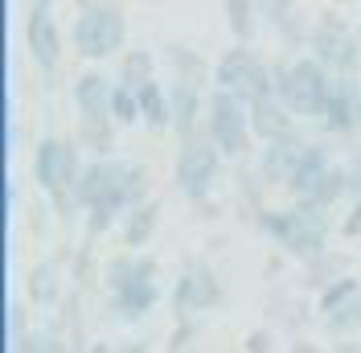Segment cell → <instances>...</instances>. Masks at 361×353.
Listing matches in <instances>:
<instances>
[{"instance_id": "6da1fadb", "label": "cell", "mask_w": 361, "mask_h": 353, "mask_svg": "<svg viewBox=\"0 0 361 353\" xmlns=\"http://www.w3.org/2000/svg\"><path fill=\"white\" fill-rule=\"evenodd\" d=\"M259 226H263L283 251H292L300 259H312V255H320V246L329 239L333 218H329V210L316 205V201H295L288 210H267V214L259 218Z\"/></svg>"}, {"instance_id": "7a4b0ae2", "label": "cell", "mask_w": 361, "mask_h": 353, "mask_svg": "<svg viewBox=\"0 0 361 353\" xmlns=\"http://www.w3.org/2000/svg\"><path fill=\"white\" fill-rule=\"evenodd\" d=\"M205 140L222 156H238L250 148V107L230 90H209L205 99Z\"/></svg>"}, {"instance_id": "3957f363", "label": "cell", "mask_w": 361, "mask_h": 353, "mask_svg": "<svg viewBox=\"0 0 361 353\" xmlns=\"http://www.w3.org/2000/svg\"><path fill=\"white\" fill-rule=\"evenodd\" d=\"M128 21H123V8L119 4H103V0H90L78 8L74 17V45L87 54V58H107L123 45Z\"/></svg>"}, {"instance_id": "277c9868", "label": "cell", "mask_w": 361, "mask_h": 353, "mask_svg": "<svg viewBox=\"0 0 361 353\" xmlns=\"http://www.w3.org/2000/svg\"><path fill=\"white\" fill-rule=\"evenodd\" d=\"M329 90H333V78H329V70L320 66L316 58H295V62H288L283 107L292 111V115H304V119H324Z\"/></svg>"}, {"instance_id": "5b68a950", "label": "cell", "mask_w": 361, "mask_h": 353, "mask_svg": "<svg viewBox=\"0 0 361 353\" xmlns=\"http://www.w3.org/2000/svg\"><path fill=\"white\" fill-rule=\"evenodd\" d=\"M308 45H312V58L324 70L357 74L361 45H357V33L345 29V21H337V17H320V21L312 25V33H308Z\"/></svg>"}, {"instance_id": "8992f818", "label": "cell", "mask_w": 361, "mask_h": 353, "mask_svg": "<svg viewBox=\"0 0 361 353\" xmlns=\"http://www.w3.org/2000/svg\"><path fill=\"white\" fill-rule=\"evenodd\" d=\"M78 173H82V164H78V148L70 140H42L37 144V152H33V176H37V185L49 198L74 189Z\"/></svg>"}, {"instance_id": "52a82bcc", "label": "cell", "mask_w": 361, "mask_h": 353, "mask_svg": "<svg viewBox=\"0 0 361 353\" xmlns=\"http://www.w3.org/2000/svg\"><path fill=\"white\" fill-rule=\"evenodd\" d=\"M218 148L205 140V136H197L193 144H185L177 156V185L180 193L189 201H202L205 193H209V185H214V173H218Z\"/></svg>"}, {"instance_id": "ba28073f", "label": "cell", "mask_w": 361, "mask_h": 353, "mask_svg": "<svg viewBox=\"0 0 361 353\" xmlns=\"http://www.w3.org/2000/svg\"><path fill=\"white\" fill-rule=\"evenodd\" d=\"M218 296H222V287L214 280V271L202 259H193V263L185 267V275L177 280V287H173V309L177 312H205V309L218 304Z\"/></svg>"}, {"instance_id": "9c48e42d", "label": "cell", "mask_w": 361, "mask_h": 353, "mask_svg": "<svg viewBox=\"0 0 361 353\" xmlns=\"http://www.w3.org/2000/svg\"><path fill=\"white\" fill-rule=\"evenodd\" d=\"M25 45H29V54H33V62L42 70H54L58 66V25H54V13L45 8V4H33L29 8V17H25Z\"/></svg>"}, {"instance_id": "30bf717a", "label": "cell", "mask_w": 361, "mask_h": 353, "mask_svg": "<svg viewBox=\"0 0 361 353\" xmlns=\"http://www.w3.org/2000/svg\"><path fill=\"white\" fill-rule=\"evenodd\" d=\"M357 74H337L333 90H329V107H324V128L329 132H353L357 128Z\"/></svg>"}, {"instance_id": "8fae6325", "label": "cell", "mask_w": 361, "mask_h": 353, "mask_svg": "<svg viewBox=\"0 0 361 353\" xmlns=\"http://www.w3.org/2000/svg\"><path fill=\"white\" fill-rule=\"evenodd\" d=\"M304 148H308V140H300V132L283 136V140H271L267 148H263V156H259V176L267 185H288Z\"/></svg>"}, {"instance_id": "7c38bea8", "label": "cell", "mask_w": 361, "mask_h": 353, "mask_svg": "<svg viewBox=\"0 0 361 353\" xmlns=\"http://www.w3.org/2000/svg\"><path fill=\"white\" fill-rule=\"evenodd\" d=\"M111 300L123 316H140V312L152 309V304H157V259H144L140 275H135L128 287L111 292Z\"/></svg>"}, {"instance_id": "4fadbf2b", "label": "cell", "mask_w": 361, "mask_h": 353, "mask_svg": "<svg viewBox=\"0 0 361 353\" xmlns=\"http://www.w3.org/2000/svg\"><path fill=\"white\" fill-rule=\"evenodd\" d=\"M329 169H333V156H329V148H324V144H308V148L300 152V164H295L292 181H288V193H292L295 201L312 198L316 181L329 173Z\"/></svg>"}, {"instance_id": "5bb4252c", "label": "cell", "mask_w": 361, "mask_h": 353, "mask_svg": "<svg viewBox=\"0 0 361 353\" xmlns=\"http://www.w3.org/2000/svg\"><path fill=\"white\" fill-rule=\"evenodd\" d=\"M111 83H107V74H99V70H82L78 78H74V103L82 111V119H94V115H111Z\"/></svg>"}, {"instance_id": "9a60e30c", "label": "cell", "mask_w": 361, "mask_h": 353, "mask_svg": "<svg viewBox=\"0 0 361 353\" xmlns=\"http://www.w3.org/2000/svg\"><path fill=\"white\" fill-rule=\"evenodd\" d=\"M250 136L259 140H283V136H295V124H292V111L283 107L279 99H263L250 107Z\"/></svg>"}, {"instance_id": "2e32d148", "label": "cell", "mask_w": 361, "mask_h": 353, "mask_svg": "<svg viewBox=\"0 0 361 353\" xmlns=\"http://www.w3.org/2000/svg\"><path fill=\"white\" fill-rule=\"evenodd\" d=\"M169 111H173V128L185 144L197 140V119H202V99H197V87H185V83H173L169 90Z\"/></svg>"}, {"instance_id": "e0dca14e", "label": "cell", "mask_w": 361, "mask_h": 353, "mask_svg": "<svg viewBox=\"0 0 361 353\" xmlns=\"http://www.w3.org/2000/svg\"><path fill=\"white\" fill-rule=\"evenodd\" d=\"M255 54H250L247 45H234V49H226L222 58H218V66H214V90H234L247 83V74L255 70Z\"/></svg>"}, {"instance_id": "ac0fdd59", "label": "cell", "mask_w": 361, "mask_h": 353, "mask_svg": "<svg viewBox=\"0 0 361 353\" xmlns=\"http://www.w3.org/2000/svg\"><path fill=\"white\" fill-rule=\"evenodd\" d=\"M157 78H152V58H148V49H128L123 58H119V87L128 90H140L152 87Z\"/></svg>"}, {"instance_id": "d6986e66", "label": "cell", "mask_w": 361, "mask_h": 353, "mask_svg": "<svg viewBox=\"0 0 361 353\" xmlns=\"http://www.w3.org/2000/svg\"><path fill=\"white\" fill-rule=\"evenodd\" d=\"M111 128H115L111 115L78 119V140H82V148L94 152V160H107V152H111Z\"/></svg>"}, {"instance_id": "ffe728a7", "label": "cell", "mask_w": 361, "mask_h": 353, "mask_svg": "<svg viewBox=\"0 0 361 353\" xmlns=\"http://www.w3.org/2000/svg\"><path fill=\"white\" fill-rule=\"evenodd\" d=\"M140 119H148V128H173V111H169V90L152 83L140 90Z\"/></svg>"}, {"instance_id": "44dd1931", "label": "cell", "mask_w": 361, "mask_h": 353, "mask_svg": "<svg viewBox=\"0 0 361 353\" xmlns=\"http://www.w3.org/2000/svg\"><path fill=\"white\" fill-rule=\"evenodd\" d=\"M157 214H160L157 201L135 205L132 214L123 218V246H144V243H148V234L157 230Z\"/></svg>"}, {"instance_id": "7402d4cb", "label": "cell", "mask_w": 361, "mask_h": 353, "mask_svg": "<svg viewBox=\"0 0 361 353\" xmlns=\"http://www.w3.org/2000/svg\"><path fill=\"white\" fill-rule=\"evenodd\" d=\"M164 58H169V66L177 70V83H185V87H197L205 78V66L193 49H185V45H164Z\"/></svg>"}, {"instance_id": "603a6c76", "label": "cell", "mask_w": 361, "mask_h": 353, "mask_svg": "<svg viewBox=\"0 0 361 353\" xmlns=\"http://www.w3.org/2000/svg\"><path fill=\"white\" fill-rule=\"evenodd\" d=\"M345 193H349V169H345V164H333L329 173L316 181L312 198H304V201H316V205H324V210H329V205H333V201H341Z\"/></svg>"}, {"instance_id": "cb8c5ba5", "label": "cell", "mask_w": 361, "mask_h": 353, "mask_svg": "<svg viewBox=\"0 0 361 353\" xmlns=\"http://www.w3.org/2000/svg\"><path fill=\"white\" fill-rule=\"evenodd\" d=\"M29 300H37V304H54L58 300V267L54 263H37L29 271Z\"/></svg>"}, {"instance_id": "d4e9b609", "label": "cell", "mask_w": 361, "mask_h": 353, "mask_svg": "<svg viewBox=\"0 0 361 353\" xmlns=\"http://www.w3.org/2000/svg\"><path fill=\"white\" fill-rule=\"evenodd\" d=\"M349 300H357V280H353V275H341V280H333V284L320 292V312L333 316V312L345 309Z\"/></svg>"}, {"instance_id": "484cf974", "label": "cell", "mask_w": 361, "mask_h": 353, "mask_svg": "<svg viewBox=\"0 0 361 353\" xmlns=\"http://www.w3.org/2000/svg\"><path fill=\"white\" fill-rule=\"evenodd\" d=\"M111 119L115 124H135V119H140V95H135V90H128V87L115 83V90H111Z\"/></svg>"}, {"instance_id": "4316f807", "label": "cell", "mask_w": 361, "mask_h": 353, "mask_svg": "<svg viewBox=\"0 0 361 353\" xmlns=\"http://www.w3.org/2000/svg\"><path fill=\"white\" fill-rule=\"evenodd\" d=\"M222 8H226V17H230L234 37H238V42H247L250 29H255V4H247V0H226Z\"/></svg>"}, {"instance_id": "83f0119b", "label": "cell", "mask_w": 361, "mask_h": 353, "mask_svg": "<svg viewBox=\"0 0 361 353\" xmlns=\"http://www.w3.org/2000/svg\"><path fill=\"white\" fill-rule=\"evenodd\" d=\"M17 353H66V349H62V341L49 329H29L21 341H17Z\"/></svg>"}, {"instance_id": "f1b7e54d", "label": "cell", "mask_w": 361, "mask_h": 353, "mask_svg": "<svg viewBox=\"0 0 361 353\" xmlns=\"http://www.w3.org/2000/svg\"><path fill=\"white\" fill-rule=\"evenodd\" d=\"M324 325H329V333H337V337L353 333L361 325V296H357V300H349L345 309H337L333 316H324Z\"/></svg>"}, {"instance_id": "f546056e", "label": "cell", "mask_w": 361, "mask_h": 353, "mask_svg": "<svg viewBox=\"0 0 361 353\" xmlns=\"http://www.w3.org/2000/svg\"><path fill=\"white\" fill-rule=\"evenodd\" d=\"M247 353H271V333L267 329H255L247 337Z\"/></svg>"}, {"instance_id": "4dcf8cb0", "label": "cell", "mask_w": 361, "mask_h": 353, "mask_svg": "<svg viewBox=\"0 0 361 353\" xmlns=\"http://www.w3.org/2000/svg\"><path fill=\"white\" fill-rule=\"evenodd\" d=\"M345 234H349V239H357V234H361V198L353 201V214L345 218Z\"/></svg>"}, {"instance_id": "1f68e13d", "label": "cell", "mask_w": 361, "mask_h": 353, "mask_svg": "<svg viewBox=\"0 0 361 353\" xmlns=\"http://www.w3.org/2000/svg\"><path fill=\"white\" fill-rule=\"evenodd\" d=\"M115 353H144V345H123V349H115Z\"/></svg>"}, {"instance_id": "d6a6232c", "label": "cell", "mask_w": 361, "mask_h": 353, "mask_svg": "<svg viewBox=\"0 0 361 353\" xmlns=\"http://www.w3.org/2000/svg\"><path fill=\"white\" fill-rule=\"evenodd\" d=\"M292 353H312V349H308L304 341H295V345H292Z\"/></svg>"}, {"instance_id": "836d02e7", "label": "cell", "mask_w": 361, "mask_h": 353, "mask_svg": "<svg viewBox=\"0 0 361 353\" xmlns=\"http://www.w3.org/2000/svg\"><path fill=\"white\" fill-rule=\"evenodd\" d=\"M357 124H361V83H357Z\"/></svg>"}, {"instance_id": "e575fe53", "label": "cell", "mask_w": 361, "mask_h": 353, "mask_svg": "<svg viewBox=\"0 0 361 353\" xmlns=\"http://www.w3.org/2000/svg\"><path fill=\"white\" fill-rule=\"evenodd\" d=\"M353 33H357V45H361V21H357V29H353Z\"/></svg>"}]
</instances>
